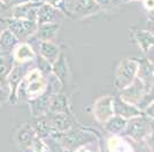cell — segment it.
I'll use <instances>...</instances> for the list:
<instances>
[{
  "mask_svg": "<svg viewBox=\"0 0 154 152\" xmlns=\"http://www.w3.org/2000/svg\"><path fill=\"white\" fill-rule=\"evenodd\" d=\"M139 69V61L136 59H122L115 70V81L114 85L120 91L122 89L127 88L135 81Z\"/></svg>",
  "mask_w": 154,
  "mask_h": 152,
  "instance_id": "6da1fadb",
  "label": "cell"
},
{
  "mask_svg": "<svg viewBox=\"0 0 154 152\" xmlns=\"http://www.w3.org/2000/svg\"><path fill=\"white\" fill-rule=\"evenodd\" d=\"M7 28L16 36L20 42H28L36 33L38 23L37 21L26 19H5Z\"/></svg>",
  "mask_w": 154,
  "mask_h": 152,
  "instance_id": "7a4b0ae2",
  "label": "cell"
},
{
  "mask_svg": "<svg viewBox=\"0 0 154 152\" xmlns=\"http://www.w3.org/2000/svg\"><path fill=\"white\" fill-rule=\"evenodd\" d=\"M146 93H147V89L145 87V84L143 83V81L139 77H136L135 81L130 85H128L127 88L122 89V90H120L119 97L122 100L139 107V105H140V103L143 101Z\"/></svg>",
  "mask_w": 154,
  "mask_h": 152,
  "instance_id": "3957f363",
  "label": "cell"
},
{
  "mask_svg": "<svg viewBox=\"0 0 154 152\" xmlns=\"http://www.w3.org/2000/svg\"><path fill=\"white\" fill-rule=\"evenodd\" d=\"M29 69H30L29 63L14 62L12 69L7 76V88H8V92H9V100L8 101L9 103H12V104L17 103L16 101V89Z\"/></svg>",
  "mask_w": 154,
  "mask_h": 152,
  "instance_id": "277c9868",
  "label": "cell"
},
{
  "mask_svg": "<svg viewBox=\"0 0 154 152\" xmlns=\"http://www.w3.org/2000/svg\"><path fill=\"white\" fill-rule=\"evenodd\" d=\"M92 114L98 123L103 125L109 118H112L115 114L114 113V97L106 95L98 98L92 106Z\"/></svg>",
  "mask_w": 154,
  "mask_h": 152,
  "instance_id": "5b68a950",
  "label": "cell"
},
{
  "mask_svg": "<svg viewBox=\"0 0 154 152\" xmlns=\"http://www.w3.org/2000/svg\"><path fill=\"white\" fill-rule=\"evenodd\" d=\"M149 127H151V123L145 120L143 115H140L128 120L124 133L129 138L134 139L136 142H143L147 138Z\"/></svg>",
  "mask_w": 154,
  "mask_h": 152,
  "instance_id": "8992f818",
  "label": "cell"
},
{
  "mask_svg": "<svg viewBox=\"0 0 154 152\" xmlns=\"http://www.w3.org/2000/svg\"><path fill=\"white\" fill-rule=\"evenodd\" d=\"M70 17L77 20L88 19L101 12V8L96 0H75L69 7Z\"/></svg>",
  "mask_w": 154,
  "mask_h": 152,
  "instance_id": "52a82bcc",
  "label": "cell"
},
{
  "mask_svg": "<svg viewBox=\"0 0 154 152\" xmlns=\"http://www.w3.org/2000/svg\"><path fill=\"white\" fill-rule=\"evenodd\" d=\"M42 2H33L30 0L21 1L11 7V17L37 21V11Z\"/></svg>",
  "mask_w": 154,
  "mask_h": 152,
  "instance_id": "ba28073f",
  "label": "cell"
},
{
  "mask_svg": "<svg viewBox=\"0 0 154 152\" xmlns=\"http://www.w3.org/2000/svg\"><path fill=\"white\" fill-rule=\"evenodd\" d=\"M67 16L58 8L51 6L46 2H42L37 11V23H61Z\"/></svg>",
  "mask_w": 154,
  "mask_h": 152,
  "instance_id": "9c48e42d",
  "label": "cell"
},
{
  "mask_svg": "<svg viewBox=\"0 0 154 152\" xmlns=\"http://www.w3.org/2000/svg\"><path fill=\"white\" fill-rule=\"evenodd\" d=\"M12 57L16 63H30L35 61L37 52L32 44L28 42H20L12 52Z\"/></svg>",
  "mask_w": 154,
  "mask_h": 152,
  "instance_id": "30bf717a",
  "label": "cell"
},
{
  "mask_svg": "<svg viewBox=\"0 0 154 152\" xmlns=\"http://www.w3.org/2000/svg\"><path fill=\"white\" fill-rule=\"evenodd\" d=\"M50 116L51 126L53 131L60 134H64L74 128L72 114L68 113H47Z\"/></svg>",
  "mask_w": 154,
  "mask_h": 152,
  "instance_id": "8fae6325",
  "label": "cell"
},
{
  "mask_svg": "<svg viewBox=\"0 0 154 152\" xmlns=\"http://www.w3.org/2000/svg\"><path fill=\"white\" fill-rule=\"evenodd\" d=\"M52 96H53V93L51 91L46 90L42 96L28 100L29 109H30L33 118L42 116V115H45L48 113V107H50V101H51Z\"/></svg>",
  "mask_w": 154,
  "mask_h": 152,
  "instance_id": "7c38bea8",
  "label": "cell"
},
{
  "mask_svg": "<svg viewBox=\"0 0 154 152\" xmlns=\"http://www.w3.org/2000/svg\"><path fill=\"white\" fill-rule=\"evenodd\" d=\"M114 113L116 115H120L127 120H130L136 116L143 115V111L136 105H131L127 101L122 100L119 96L114 98Z\"/></svg>",
  "mask_w": 154,
  "mask_h": 152,
  "instance_id": "4fadbf2b",
  "label": "cell"
},
{
  "mask_svg": "<svg viewBox=\"0 0 154 152\" xmlns=\"http://www.w3.org/2000/svg\"><path fill=\"white\" fill-rule=\"evenodd\" d=\"M36 40H37V49H38L36 51L37 54L44 58L51 65H53L57 61L59 55L61 54V47L54 42H40L38 39Z\"/></svg>",
  "mask_w": 154,
  "mask_h": 152,
  "instance_id": "5bb4252c",
  "label": "cell"
},
{
  "mask_svg": "<svg viewBox=\"0 0 154 152\" xmlns=\"http://www.w3.org/2000/svg\"><path fill=\"white\" fill-rule=\"evenodd\" d=\"M130 30L132 31L136 43L138 44L141 52L144 54H147L154 47V33L148 30H143L138 28H130Z\"/></svg>",
  "mask_w": 154,
  "mask_h": 152,
  "instance_id": "9a60e30c",
  "label": "cell"
},
{
  "mask_svg": "<svg viewBox=\"0 0 154 152\" xmlns=\"http://www.w3.org/2000/svg\"><path fill=\"white\" fill-rule=\"evenodd\" d=\"M61 28V23H43L38 24L33 37L40 42H54Z\"/></svg>",
  "mask_w": 154,
  "mask_h": 152,
  "instance_id": "2e32d148",
  "label": "cell"
},
{
  "mask_svg": "<svg viewBox=\"0 0 154 152\" xmlns=\"http://www.w3.org/2000/svg\"><path fill=\"white\" fill-rule=\"evenodd\" d=\"M37 136V134L35 131L33 127L30 123H24L20 127V129L16 133V137L15 141L19 144L20 147L24 149V150H29L30 145H31L33 138Z\"/></svg>",
  "mask_w": 154,
  "mask_h": 152,
  "instance_id": "e0dca14e",
  "label": "cell"
},
{
  "mask_svg": "<svg viewBox=\"0 0 154 152\" xmlns=\"http://www.w3.org/2000/svg\"><path fill=\"white\" fill-rule=\"evenodd\" d=\"M20 40L8 28H5L0 35V55H12Z\"/></svg>",
  "mask_w": 154,
  "mask_h": 152,
  "instance_id": "ac0fdd59",
  "label": "cell"
},
{
  "mask_svg": "<svg viewBox=\"0 0 154 152\" xmlns=\"http://www.w3.org/2000/svg\"><path fill=\"white\" fill-rule=\"evenodd\" d=\"M52 73L57 76V78L62 83V85L67 84L70 80V70L68 67L67 59L62 52L57 59V61L52 65Z\"/></svg>",
  "mask_w": 154,
  "mask_h": 152,
  "instance_id": "d6986e66",
  "label": "cell"
},
{
  "mask_svg": "<svg viewBox=\"0 0 154 152\" xmlns=\"http://www.w3.org/2000/svg\"><path fill=\"white\" fill-rule=\"evenodd\" d=\"M48 113H68L71 114L68 97L63 93H54L50 101Z\"/></svg>",
  "mask_w": 154,
  "mask_h": 152,
  "instance_id": "ffe728a7",
  "label": "cell"
},
{
  "mask_svg": "<svg viewBox=\"0 0 154 152\" xmlns=\"http://www.w3.org/2000/svg\"><path fill=\"white\" fill-rule=\"evenodd\" d=\"M137 77H139L143 81L148 92L154 84V67L148 60L145 59L143 61H139V69H138Z\"/></svg>",
  "mask_w": 154,
  "mask_h": 152,
  "instance_id": "44dd1931",
  "label": "cell"
},
{
  "mask_svg": "<svg viewBox=\"0 0 154 152\" xmlns=\"http://www.w3.org/2000/svg\"><path fill=\"white\" fill-rule=\"evenodd\" d=\"M127 123H128L127 119L114 114L112 118H109L108 120L103 123V126L105 128V130L112 135H121L122 133H124Z\"/></svg>",
  "mask_w": 154,
  "mask_h": 152,
  "instance_id": "7402d4cb",
  "label": "cell"
},
{
  "mask_svg": "<svg viewBox=\"0 0 154 152\" xmlns=\"http://www.w3.org/2000/svg\"><path fill=\"white\" fill-rule=\"evenodd\" d=\"M32 127H33L36 134L40 137H43V138H47L53 131L51 126V121H50V116L47 114L35 118Z\"/></svg>",
  "mask_w": 154,
  "mask_h": 152,
  "instance_id": "603a6c76",
  "label": "cell"
},
{
  "mask_svg": "<svg viewBox=\"0 0 154 152\" xmlns=\"http://www.w3.org/2000/svg\"><path fill=\"white\" fill-rule=\"evenodd\" d=\"M107 149L109 151H134L132 145L120 135H112L107 141Z\"/></svg>",
  "mask_w": 154,
  "mask_h": 152,
  "instance_id": "cb8c5ba5",
  "label": "cell"
},
{
  "mask_svg": "<svg viewBox=\"0 0 154 152\" xmlns=\"http://www.w3.org/2000/svg\"><path fill=\"white\" fill-rule=\"evenodd\" d=\"M13 65L14 59L12 55H0V84L5 88H7V76Z\"/></svg>",
  "mask_w": 154,
  "mask_h": 152,
  "instance_id": "d4e9b609",
  "label": "cell"
},
{
  "mask_svg": "<svg viewBox=\"0 0 154 152\" xmlns=\"http://www.w3.org/2000/svg\"><path fill=\"white\" fill-rule=\"evenodd\" d=\"M96 1L100 6L101 11L108 13H113L114 11H116L123 2L122 0H96Z\"/></svg>",
  "mask_w": 154,
  "mask_h": 152,
  "instance_id": "484cf974",
  "label": "cell"
},
{
  "mask_svg": "<svg viewBox=\"0 0 154 152\" xmlns=\"http://www.w3.org/2000/svg\"><path fill=\"white\" fill-rule=\"evenodd\" d=\"M44 2L51 5V6L58 8L59 11L63 13L67 17H70V12H69V7L66 0H44Z\"/></svg>",
  "mask_w": 154,
  "mask_h": 152,
  "instance_id": "4316f807",
  "label": "cell"
},
{
  "mask_svg": "<svg viewBox=\"0 0 154 152\" xmlns=\"http://www.w3.org/2000/svg\"><path fill=\"white\" fill-rule=\"evenodd\" d=\"M8 100H9V92H8V89L0 84V105H1V104H5V103H7Z\"/></svg>",
  "mask_w": 154,
  "mask_h": 152,
  "instance_id": "83f0119b",
  "label": "cell"
},
{
  "mask_svg": "<svg viewBox=\"0 0 154 152\" xmlns=\"http://www.w3.org/2000/svg\"><path fill=\"white\" fill-rule=\"evenodd\" d=\"M143 113H145L148 118H151V119L154 120V101L149 103L146 107L143 108Z\"/></svg>",
  "mask_w": 154,
  "mask_h": 152,
  "instance_id": "f1b7e54d",
  "label": "cell"
},
{
  "mask_svg": "<svg viewBox=\"0 0 154 152\" xmlns=\"http://www.w3.org/2000/svg\"><path fill=\"white\" fill-rule=\"evenodd\" d=\"M141 2H143V6L146 11H148V12L154 11V0H141Z\"/></svg>",
  "mask_w": 154,
  "mask_h": 152,
  "instance_id": "f546056e",
  "label": "cell"
},
{
  "mask_svg": "<svg viewBox=\"0 0 154 152\" xmlns=\"http://www.w3.org/2000/svg\"><path fill=\"white\" fill-rule=\"evenodd\" d=\"M1 1H2V4H4L5 6L9 7V8L12 6H14L15 4H17V2H21L20 0H1Z\"/></svg>",
  "mask_w": 154,
  "mask_h": 152,
  "instance_id": "4dcf8cb0",
  "label": "cell"
},
{
  "mask_svg": "<svg viewBox=\"0 0 154 152\" xmlns=\"http://www.w3.org/2000/svg\"><path fill=\"white\" fill-rule=\"evenodd\" d=\"M5 28H7L6 21H5V20H0V35H1V32H2V30H4Z\"/></svg>",
  "mask_w": 154,
  "mask_h": 152,
  "instance_id": "1f68e13d",
  "label": "cell"
},
{
  "mask_svg": "<svg viewBox=\"0 0 154 152\" xmlns=\"http://www.w3.org/2000/svg\"><path fill=\"white\" fill-rule=\"evenodd\" d=\"M66 1H67V4H68V7H70L71 5L74 4V1H75V0H66Z\"/></svg>",
  "mask_w": 154,
  "mask_h": 152,
  "instance_id": "d6a6232c",
  "label": "cell"
},
{
  "mask_svg": "<svg viewBox=\"0 0 154 152\" xmlns=\"http://www.w3.org/2000/svg\"><path fill=\"white\" fill-rule=\"evenodd\" d=\"M4 8H7V7L5 6V5H4V4H2V1H1V0H0V11H1V9H4Z\"/></svg>",
  "mask_w": 154,
  "mask_h": 152,
  "instance_id": "836d02e7",
  "label": "cell"
},
{
  "mask_svg": "<svg viewBox=\"0 0 154 152\" xmlns=\"http://www.w3.org/2000/svg\"><path fill=\"white\" fill-rule=\"evenodd\" d=\"M122 1L127 4V2H131V1H141V0H122Z\"/></svg>",
  "mask_w": 154,
  "mask_h": 152,
  "instance_id": "e575fe53",
  "label": "cell"
},
{
  "mask_svg": "<svg viewBox=\"0 0 154 152\" xmlns=\"http://www.w3.org/2000/svg\"><path fill=\"white\" fill-rule=\"evenodd\" d=\"M30 1H33V2H44V0H30Z\"/></svg>",
  "mask_w": 154,
  "mask_h": 152,
  "instance_id": "d590c367",
  "label": "cell"
}]
</instances>
